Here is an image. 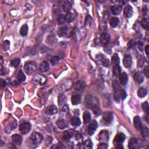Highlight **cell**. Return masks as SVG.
<instances>
[{
  "mask_svg": "<svg viewBox=\"0 0 149 149\" xmlns=\"http://www.w3.org/2000/svg\"><path fill=\"white\" fill-rule=\"evenodd\" d=\"M30 140L35 145H39L42 142L43 136L41 134L38 132H34L30 136Z\"/></svg>",
  "mask_w": 149,
  "mask_h": 149,
  "instance_id": "1",
  "label": "cell"
},
{
  "mask_svg": "<svg viewBox=\"0 0 149 149\" xmlns=\"http://www.w3.org/2000/svg\"><path fill=\"white\" fill-rule=\"evenodd\" d=\"M19 132L22 134L25 135L28 134L31 129V125L29 122H24L21 123L19 126Z\"/></svg>",
  "mask_w": 149,
  "mask_h": 149,
  "instance_id": "2",
  "label": "cell"
},
{
  "mask_svg": "<svg viewBox=\"0 0 149 149\" xmlns=\"http://www.w3.org/2000/svg\"><path fill=\"white\" fill-rule=\"evenodd\" d=\"M24 69L27 75H31L36 70V65L33 62H27L25 65Z\"/></svg>",
  "mask_w": 149,
  "mask_h": 149,
  "instance_id": "3",
  "label": "cell"
},
{
  "mask_svg": "<svg viewBox=\"0 0 149 149\" xmlns=\"http://www.w3.org/2000/svg\"><path fill=\"white\" fill-rule=\"evenodd\" d=\"M98 123H97L96 120L93 121L92 122L90 123L88 128H87L88 134L90 136H92V135L94 134L97 128H98Z\"/></svg>",
  "mask_w": 149,
  "mask_h": 149,
  "instance_id": "4",
  "label": "cell"
},
{
  "mask_svg": "<svg viewBox=\"0 0 149 149\" xmlns=\"http://www.w3.org/2000/svg\"><path fill=\"white\" fill-rule=\"evenodd\" d=\"M109 136H108V133L106 130H101L100 132V134L98 135V140L100 142L104 143L105 142L108 140Z\"/></svg>",
  "mask_w": 149,
  "mask_h": 149,
  "instance_id": "5",
  "label": "cell"
},
{
  "mask_svg": "<svg viewBox=\"0 0 149 149\" xmlns=\"http://www.w3.org/2000/svg\"><path fill=\"white\" fill-rule=\"evenodd\" d=\"M97 104V101H96V98H93V97L88 96L86 98V105L87 108H91L94 105Z\"/></svg>",
  "mask_w": 149,
  "mask_h": 149,
  "instance_id": "6",
  "label": "cell"
},
{
  "mask_svg": "<svg viewBox=\"0 0 149 149\" xmlns=\"http://www.w3.org/2000/svg\"><path fill=\"white\" fill-rule=\"evenodd\" d=\"M125 138H126V136H125V134H123V133H119V134H117V136L115 137L114 143L117 144H121L122 143L124 142Z\"/></svg>",
  "mask_w": 149,
  "mask_h": 149,
  "instance_id": "7",
  "label": "cell"
},
{
  "mask_svg": "<svg viewBox=\"0 0 149 149\" xmlns=\"http://www.w3.org/2000/svg\"><path fill=\"white\" fill-rule=\"evenodd\" d=\"M103 119L107 123H111L113 120V114L110 111L104 112L103 114Z\"/></svg>",
  "mask_w": 149,
  "mask_h": 149,
  "instance_id": "8",
  "label": "cell"
},
{
  "mask_svg": "<svg viewBox=\"0 0 149 149\" xmlns=\"http://www.w3.org/2000/svg\"><path fill=\"white\" fill-rule=\"evenodd\" d=\"M110 41V37L108 34L103 33L101 35L100 37V42L101 44L104 46H106L109 43Z\"/></svg>",
  "mask_w": 149,
  "mask_h": 149,
  "instance_id": "9",
  "label": "cell"
},
{
  "mask_svg": "<svg viewBox=\"0 0 149 149\" xmlns=\"http://www.w3.org/2000/svg\"><path fill=\"white\" fill-rule=\"evenodd\" d=\"M12 140L13 143L17 146H20L22 142V138L21 135L18 134L13 135L12 136Z\"/></svg>",
  "mask_w": 149,
  "mask_h": 149,
  "instance_id": "10",
  "label": "cell"
},
{
  "mask_svg": "<svg viewBox=\"0 0 149 149\" xmlns=\"http://www.w3.org/2000/svg\"><path fill=\"white\" fill-rule=\"evenodd\" d=\"M122 6L121 5H115L111 7V12L114 15H120L122 11Z\"/></svg>",
  "mask_w": 149,
  "mask_h": 149,
  "instance_id": "11",
  "label": "cell"
},
{
  "mask_svg": "<svg viewBox=\"0 0 149 149\" xmlns=\"http://www.w3.org/2000/svg\"><path fill=\"white\" fill-rule=\"evenodd\" d=\"M133 13H134V10L130 5H128L125 8L124 10V14L126 18H130L132 16Z\"/></svg>",
  "mask_w": 149,
  "mask_h": 149,
  "instance_id": "12",
  "label": "cell"
},
{
  "mask_svg": "<svg viewBox=\"0 0 149 149\" xmlns=\"http://www.w3.org/2000/svg\"><path fill=\"white\" fill-rule=\"evenodd\" d=\"M86 87V84L82 80H78L75 83L74 89L77 91H81Z\"/></svg>",
  "mask_w": 149,
  "mask_h": 149,
  "instance_id": "13",
  "label": "cell"
},
{
  "mask_svg": "<svg viewBox=\"0 0 149 149\" xmlns=\"http://www.w3.org/2000/svg\"><path fill=\"white\" fill-rule=\"evenodd\" d=\"M132 63V57L129 55H126V56L124 58V59H123V63H124V65L125 66V67L127 68H129L131 66Z\"/></svg>",
  "mask_w": 149,
  "mask_h": 149,
  "instance_id": "14",
  "label": "cell"
},
{
  "mask_svg": "<svg viewBox=\"0 0 149 149\" xmlns=\"http://www.w3.org/2000/svg\"><path fill=\"white\" fill-rule=\"evenodd\" d=\"M134 80L135 81V82L139 83V84L142 83L144 80L143 75H142V73L139 72H136V73H135V74L134 75Z\"/></svg>",
  "mask_w": 149,
  "mask_h": 149,
  "instance_id": "15",
  "label": "cell"
},
{
  "mask_svg": "<svg viewBox=\"0 0 149 149\" xmlns=\"http://www.w3.org/2000/svg\"><path fill=\"white\" fill-rule=\"evenodd\" d=\"M119 77H120V81L121 85H123V86H125V85L127 84L128 81V76L126 73L123 72L121 73Z\"/></svg>",
  "mask_w": 149,
  "mask_h": 149,
  "instance_id": "16",
  "label": "cell"
},
{
  "mask_svg": "<svg viewBox=\"0 0 149 149\" xmlns=\"http://www.w3.org/2000/svg\"><path fill=\"white\" fill-rule=\"evenodd\" d=\"M139 144V139L137 138H132L129 142V147L130 148H136L138 147Z\"/></svg>",
  "mask_w": 149,
  "mask_h": 149,
  "instance_id": "17",
  "label": "cell"
},
{
  "mask_svg": "<svg viewBox=\"0 0 149 149\" xmlns=\"http://www.w3.org/2000/svg\"><path fill=\"white\" fill-rule=\"evenodd\" d=\"M56 124L58 126V128L59 129H64L68 127V124L66 122V121L64 120H59L57 121Z\"/></svg>",
  "mask_w": 149,
  "mask_h": 149,
  "instance_id": "18",
  "label": "cell"
},
{
  "mask_svg": "<svg viewBox=\"0 0 149 149\" xmlns=\"http://www.w3.org/2000/svg\"><path fill=\"white\" fill-rule=\"evenodd\" d=\"M134 125L136 129L138 130H140L142 128V121L139 116H136L134 118Z\"/></svg>",
  "mask_w": 149,
  "mask_h": 149,
  "instance_id": "19",
  "label": "cell"
},
{
  "mask_svg": "<svg viewBox=\"0 0 149 149\" xmlns=\"http://www.w3.org/2000/svg\"><path fill=\"white\" fill-rule=\"evenodd\" d=\"M49 69V63L47 61H43L40 65L39 70L40 72H45L48 70Z\"/></svg>",
  "mask_w": 149,
  "mask_h": 149,
  "instance_id": "20",
  "label": "cell"
},
{
  "mask_svg": "<svg viewBox=\"0 0 149 149\" xmlns=\"http://www.w3.org/2000/svg\"><path fill=\"white\" fill-rule=\"evenodd\" d=\"M72 103L73 105H77L80 104L81 101V96L79 94L73 95L71 98Z\"/></svg>",
  "mask_w": 149,
  "mask_h": 149,
  "instance_id": "21",
  "label": "cell"
},
{
  "mask_svg": "<svg viewBox=\"0 0 149 149\" xmlns=\"http://www.w3.org/2000/svg\"><path fill=\"white\" fill-rule=\"evenodd\" d=\"M119 23H120V20L117 17L111 18L110 21V26L113 28H115V27L118 26Z\"/></svg>",
  "mask_w": 149,
  "mask_h": 149,
  "instance_id": "22",
  "label": "cell"
},
{
  "mask_svg": "<svg viewBox=\"0 0 149 149\" xmlns=\"http://www.w3.org/2000/svg\"><path fill=\"white\" fill-rule=\"evenodd\" d=\"M83 121H84L85 124H87L90 122L91 117L90 113L89 112V111H85V112L83 113Z\"/></svg>",
  "mask_w": 149,
  "mask_h": 149,
  "instance_id": "23",
  "label": "cell"
},
{
  "mask_svg": "<svg viewBox=\"0 0 149 149\" xmlns=\"http://www.w3.org/2000/svg\"><path fill=\"white\" fill-rule=\"evenodd\" d=\"M121 73V68L119 65H115L113 68V74L114 76L118 77Z\"/></svg>",
  "mask_w": 149,
  "mask_h": 149,
  "instance_id": "24",
  "label": "cell"
},
{
  "mask_svg": "<svg viewBox=\"0 0 149 149\" xmlns=\"http://www.w3.org/2000/svg\"><path fill=\"white\" fill-rule=\"evenodd\" d=\"M71 124L73 126H79L81 124V122L80 119L78 117H74L71 118Z\"/></svg>",
  "mask_w": 149,
  "mask_h": 149,
  "instance_id": "25",
  "label": "cell"
},
{
  "mask_svg": "<svg viewBox=\"0 0 149 149\" xmlns=\"http://www.w3.org/2000/svg\"><path fill=\"white\" fill-rule=\"evenodd\" d=\"M58 112V109L55 106H51L48 107L47 110H46V113L49 115H53Z\"/></svg>",
  "mask_w": 149,
  "mask_h": 149,
  "instance_id": "26",
  "label": "cell"
},
{
  "mask_svg": "<svg viewBox=\"0 0 149 149\" xmlns=\"http://www.w3.org/2000/svg\"><path fill=\"white\" fill-rule=\"evenodd\" d=\"M28 30H29L28 26H27V25H24L21 27V29H20L19 33L22 36H27V33H28Z\"/></svg>",
  "mask_w": 149,
  "mask_h": 149,
  "instance_id": "27",
  "label": "cell"
},
{
  "mask_svg": "<svg viewBox=\"0 0 149 149\" xmlns=\"http://www.w3.org/2000/svg\"><path fill=\"white\" fill-rule=\"evenodd\" d=\"M147 94V90L143 87H141L138 91V96L141 98L144 97Z\"/></svg>",
  "mask_w": 149,
  "mask_h": 149,
  "instance_id": "28",
  "label": "cell"
},
{
  "mask_svg": "<svg viewBox=\"0 0 149 149\" xmlns=\"http://www.w3.org/2000/svg\"><path fill=\"white\" fill-rule=\"evenodd\" d=\"M62 8L65 11L68 12H70V11L71 10V8H72V6H71V3L69 1H66L63 4Z\"/></svg>",
  "mask_w": 149,
  "mask_h": 149,
  "instance_id": "29",
  "label": "cell"
},
{
  "mask_svg": "<svg viewBox=\"0 0 149 149\" xmlns=\"http://www.w3.org/2000/svg\"><path fill=\"white\" fill-rule=\"evenodd\" d=\"M91 110L93 111V112H94V114L95 115H100L101 114V109L98 105V104L94 105V106L91 107Z\"/></svg>",
  "mask_w": 149,
  "mask_h": 149,
  "instance_id": "30",
  "label": "cell"
},
{
  "mask_svg": "<svg viewBox=\"0 0 149 149\" xmlns=\"http://www.w3.org/2000/svg\"><path fill=\"white\" fill-rule=\"evenodd\" d=\"M112 85L114 91V93H119V92H120L121 87L120 85L118 84V82L117 80L113 81Z\"/></svg>",
  "mask_w": 149,
  "mask_h": 149,
  "instance_id": "31",
  "label": "cell"
},
{
  "mask_svg": "<svg viewBox=\"0 0 149 149\" xmlns=\"http://www.w3.org/2000/svg\"><path fill=\"white\" fill-rule=\"evenodd\" d=\"M65 19L67 22L71 23L74 19V16H73V13L71 12H68L65 16Z\"/></svg>",
  "mask_w": 149,
  "mask_h": 149,
  "instance_id": "32",
  "label": "cell"
},
{
  "mask_svg": "<svg viewBox=\"0 0 149 149\" xmlns=\"http://www.w3.org/2000/svg\"><path fill=\"white\" fill-rule=\"evenodd\" d=\"M17 79L20 82H23L25 81L26 76L24 73H23V72L22 70H20L19 72H18V74L17 76Z\"/></svg>",
  "mask_w": 149,
  "mask_h": 149,
  "instance_id": "33",
  "label": "cell"
},
{
  "mask_svg": "<svg viewBox=\"0 0 149 149\" xmlns=\"http://www.w3.org/2000/svg\"><path fill=\"white\" fill-rule=\"evenodd\" d=\"M111 60H112V63H114V65H119L120 62V58H119L118 55L117 54H114L112 57V59Z\"/></svg>",
  "mask_w": 149,
  "mask_h": 149,
  "instance_id": "34",
  "label": "cell"
},
{
  "mask_svg": "<svg viewBox=\"0 0 149 149\" xmlns=\"http://www.w3.org/2000/svg\"><path fill=\"white\" fill-rule=\"evenodd\" d=\"M59 60H60V58H59V57L54 55V56H53L52 58H51L50 62L51 63V64L54 66V65L58 64V62H59Z\"/></svg>",
  "mask_w": 149,
  "mask_h": 149,
  "instance_id": "35",
  "label": "cell"
},
{
  "mask_svg": "<svg viewBox=\"0 0 149 149\" xmlns=\"http://www.w3.org/2000/svg\"><path fill=\"white\" fill-rule=\"evenodd\" d=\"M72 134H71L70 132H69V131H65L63 133V139H64L65 140H69L70 139L72 138Z\"/></svg>",
  "mask_w": 149,
  "mask_h": 149,
  "instance_id": "36",
  "label": "cell"
},
{
  "mask_svg": "<svg viewBox=\"0 0 149 149\" xmlns=\"http://www.w3.org/2000/svg\"><path fill=\"white\" fill-rule=\"evenodd\" d=\"M83 147L85 148L89 149L92 148L93 147V143L90 140H87L85 142L84 144H83Z\"/></svg>",
  "mask_w": 149,
  "mask_h": 149,
  "instance_id": "37",
  "label": "cell"
},
{
  "mask_svg": "<svg viewBox=\"0 0 149 149\" xmlns=\"http://www.w3.org/2000/svg\"><path fill=\"white\" fill-rule=\"evenodd\" d=\"M68 28L67 26L61 27L60 30H59V36H63L66 35L68 33Z\"/></svg>",
  "mask_w": 149,
  "mask_h": 149,
  "instance_id": "38",
  "label": "cell"
},
{
  "mask_svg": "<svg viewBox=\"0 0 149 149\" xmlns=\"http://www.w3.org/2000/svg\"><path fill=\"white\" fill-rule=\"evenodd\" d=\"M141 25L146 30H148V21L147 19H143L141 22Z\"/></svg>",
  "mask_w": 149,
  "mask_h": 149,
  "instance_id": "39",
  "label": "cell"
},
{
  "mask_svg": "<svg viewBox=\"0 0 149 149\" xmlns=\"http://www.w3.org/2000/svg\"><path fill=\"white\" fill-rule=\"evenodd\" d=\"M142 108L143 110L147 114H148V111H149V107H148V104L147 101H145L144 103H143L142 104Z\"/></svg>",
  "mask_w": 149,
  "mask_h": 149,
  "instance_id": "40",
  "label": "cell"
},
{
  "mask_svg": "<svg viewBox=\"0 0 149 149\" xmlns=\"http://www.w3.org/2000/svg\"><path fill=\"white\" fill-rule=\"evenodd\" d=\"M20 62H21V59L19 58L14 59L11 61V65L13 67H17L19 65Z\"/></svg>",
  "mask_w": 149,
  "mask_h": 149,
  "instance_id": "41",
  "label": "cell"
},
{
  "mask_svg": "<svg viewBox=\"0 0 149 149\" xmlns=\"http://www.w3.org/2000/svg\"><path fill=\"white\" fill-rule=\"evenodd\" d=\"M142 130V134L144 137H147L148 136V129L147 127L141 128Z\"/></svg>",
  "mask_w": 149,
  "mask_h": 149,
  "instance_id": "42",
  "label": "cell"
},
{
  "mask_svg": "<svg viewBox=\"0 0 149 149\" xmlns=\"http://www.w3.org/2000/svg\"><path fill=\"white\" fill-rule=\"evenodd\" d=\"M91 19H92V18L90 15H87L86 18V20H85V26H87L90 25L91 22Z\"/></svg>",
  "mask_w": 149,
  "mask_h": 149,
  "instance_id": "43",
  "label": "cell"
},
{
  "mask_svg": "<svg viewBox=\"0 0 149 149\" xmlns=\"http://www.w3.org/2000/svg\"><path fill=\"white\" fill-rule=\"evenodd\" d=\"M136 44V41L135 40H131L129 41V43L128 44V46L129 47V48H134V47H135V45Z\"/></svg>",
  "mask_w": 149,
  "mask_h": 149,
  "instance_id": "44",
  "label": "cell"
},
{
  "mask_svg": "<svg viewBox=\"0 0 149 149\" xmlns=\"http://www.w3.org/2000/svg\"><path fill=\"white\" fill-rule=\"evenodd\" d=\"M58 21L59 24H63V23L65 22V16L62 15H61L59 16L58 19Z\"/></svg>",
  "mask_w": 149,
  "mask_h": 149,
  "instance_id": "45",
  "label": "cell"
},
{
  "mask_svg": "<svg viewBox=\"0 0 149 149\" xmlns=\"http://www.w3.org/2000/svg\"><path fill=\"white\" fill-rule=\"evenodd\" d=\"M120 96L121 97V98H122V100H125L127 97V94L126 91H125L124 90H120Z\"/></svg>",
  "mask_w": 149,
  "mask_h": 149,
  "instance_id": "46",
  "label": "cell"
},
{
  "mask_svg": "<svg viewBox=\"0 0 149 149\" xmlns=\"http://www.w3.org/2000/svg\"><path fill=\"white\" fill-rule=\"evenodd\" d=\"M9 45H10V43L9 41L8 40L5 41L4 43V49L5 50H7V49H8L9 47Z\"/></svg>",
  "mask_w": 149,
  "mask_h": 149,
  "instance_id": "47",
  "label": "cell"
},
{
  "mask_svg": "<svg viewBox=\"0 0 149 149\" xmlns=\"http://www.w3.org/2000/svg\"><path fill=\"white\" fill-rule=\"evenodd\" d=\"M144 75L147 76V77H148V75H149V68H148V66H146V67H144Z\"/></svg>",
  "mask_w": 149,
  "mask_h": 149,
  "instance_id": "48",
  "label": "cell"
},
{
  "mask_svg": "<svg viewBox=\"0 0 149 149\" xmlns=\"http://www.w3.org/2000/svg\"><path fill=\"white\" fill-rule=\"evenodd\" d=\"M107 147H108V146H107V145L106 143H102L100 144L98 146V148H101H101H103V149L107 148Z\"/></svg>",
  "mask_w": 149,
  "mask_h": 149,
  "instance_id": "49",
  "label": "cell"
},
{
  "mask_svg": "<svg viewBox=\"0 0 149 149\" xmlns=\"http://www.w3.org/2000/svg\"><path fill=\"white\" fill-rule=\"evenodd\" d=\"M143 15L144 16H146L147 15L148 9L146 7H145L144 8H143Z\"/></svg>",
  "mask_w": 149,
  "mask_h": 149,
  "instance_id": "50",
  "label": "cell"
},
{
  "mask_svg": "<svg viewBox=\"0 0 149 149\" xmlns=\"http://www.w3.org/2000/svg\"><path fill=\"white\" fill-rule=\"evenodd\" d=\"M1 87H5L7 86V83H6L4 80H3V79H1Z\"/></svg>",
  "mask_w": 149,
  "mask_h": 149,
  "instance_id": "51",
  "label": "cell"
},
{
  "mask_svg": "<svg viewBox=\"0 0 149 149\" xmlns=\"http://www.w3.org/2000/svg\"><path fill=\"white\" fill-rule=\"evenodd\" d=\"M145 52L147 55H148V52H149V45H147L146 47H145Z\"/></svg>",
  "mask_w": 149,
  "mask_h": 149,
  "instance_id": "52",
  "label": "cell"
},
{
  "mask_svg": "<svg viewBox=\"0 0 149 149\" xmlns=\"http://www.w3.org/2000/svg\"><path fill=\"white\" fill-rule=\"evenodd\" d=\"M138 45H139V48L141 51L143 50V44L142 43L139 42L138 43Z\"/></svg>",
  "mask_w": 149,
  "mask_h": 149,
  "instance_id": "53",
  "label": "cell"
},
{
  "mask_svg": "<svg viewBox=\"0 0 149 149\" xmlns=\"http://www.w3.org/2000/svg\"><path fill=\"white\" fill-rule=\"evenodd\" d=\"M77 136H78V134H77V135H76V139H77H77H78V138H77ZM79 138H80V137H81V135H79ZM79 139H78V140H79Z\"/></svg>",
  "mask_w": 149,
  "mask_h": 149,
  "instance_id": "54",
  "label": "cell"
},
{
  "mask_svg": "<svg viewBox=\"0 0 149 149\" xmlns=\"http://www.w3.org/2000/svg\"><path fill=\"white\" fill-rule=\"evenodd\" d=\"M148 115H147V116H146V121H147V122H148Z\"/></svg>",
  "mask_w": 149,
  "mask_h": 149,
  "instance_id": "55",
  "label": "cell"
}]
</instances>
